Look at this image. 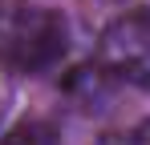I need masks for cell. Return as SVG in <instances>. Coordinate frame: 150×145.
<instances>
[{
	"label": "cell",
	"instance_id": "obj_1",
	"mask_svg": "<svg viewBox=\"0 0 150 145\" xmlns=\"http://www.w3.org/2000/svg\"><path fill=\"white\" fill-rule=\"evenodd\" d=\"M69 48V20L53 8H16L0 20V61L16 72H45Z\"/></svg>",
	"mask_w": 150,
	"mask_h": 145
},
{
	"label": "cell",
	"instance_id": "obj_2",
	"mask_svg": "<svg viewBox=\"0 0 150 145\" xmlns=\"http://www.w3.org/2000/svg\"><path fill=\"white\" fill-rule=\"evenodd\" d=\"M98 65L101 72L118 77L134 89H150V12L118 16L101 32Z\"/></svg>",
	"mask_w": 150,
	"mask_h": 145
},
{
	"label": "cell",
	"instance_id": "obj_4",
	"mask_svg": "<svg viewBox=\"0 0 150 145\" xmlns=\"http://www.w3.org/2000/svg\"><path fill=\"white\" fill-rule=\"evenodd\" d=\"M126 145H150V121H142V125L130 133V141H126Z\"/></svg>",
	"mask_w": 150,
	"mask_h": 145
},
{
	"label": "cell",
	"instance_id": "obj_3",
	"mask_svg": "<svg viewBox=\"0 0 150 145\" xmlns=\"http://www.w3.org/2000/svg\"><path fill=\"white\" fill-rule=\"evenodd\" d=\"M0 145H57V141H53V129H49V125L25 121V125H16L12 133H4Z\"/></svg>",
	"mask_w": 150,
	"mask_h": 145
}]
</instances>
